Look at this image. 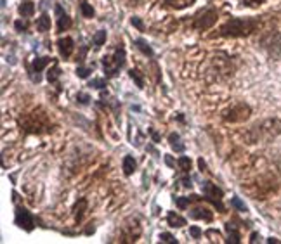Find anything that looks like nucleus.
<instances>
[{"mask_svg": "<svg viewBox=\"0 0 281 244\" xmlns=\"http://www.w3.org/2000/svg\"><path fill=\"white\" fill-rule=\"evenodd\" d=\"M76 101H80L82 104H87L89 101H91V97H89L87 93H78V95H76Z\"/></svg>", "mask_w": 281, "mask_h": 244, "instance_id": "40", "label": "nucleus"}, {"mask_svg": "<svg viewBox=\"0 0 281 244\" xmlns=\"http://www.w3.org/2000/svg\"><path fill=\"white\" fill-rule=\"evenodd\" d=\"M215 23H217V11H215L214 7H207V9L199 11L198 14L193 16V19H191V28L196 31H207V30H210Z\"/></svg>", "mask_w": 281, "mask_h": 244, "instance_id": "7", "label": "nucleus"}, {"mask_svg": "<svg viewBox=\"0 0 281 244\" xmlns=\"http://www.w3.org/2000/svg\"><path fill=\"white\" fill-rule=\"evenodd\" d=\"M59 76H61V70H59L58 64L54 63V66H52L51 70L47 71V80H49V83H54L56 87H59Z\"/></svg>", "mask_w": 281, "mask_h": 244, "instance_id": "21", "label": "nucleus"}, {"mask_svg": "<svg viewBox=\"0 0 281 244\" xmlns=\"http://www.w3.org/2000/svg\"><path fill=\"white\" fill-rule=\"evenodd\" d=\"M80 11H82L84 18H94V9L91 6H89L87 2H82L80 4Z\"/></svg>", "mask_w": 281, "mask_h": 244, "instance_id": "30", "label": "nucleus"}, {"mask_svg": "<svg viewBox=\"0 0 281 244\" xmlns=\"http://www.w3.org/2000/svg\"><path fill=\"white\" fill-rule=\"evenodd\" d=\"M87 199L85 198H80L78 201L75 203V206H73V211H75V222L80 223L84 220V215H85V210H87Z\"/></svg>", "mask_w": 281, "mask_h": 244, "instance_id": "19", "label": "nucleus"}, {"mask_svg": "<svg viewBox=\"0 0 281 244\" xmlns=\"http://www.w3.org/2000/svg\"><path fill=\"white\" fill-rule=\"evenodd\" d=\"M189 234L193 235L194 239H199V237H202V230H199L198 227H191V229H189Z\"/></svg>", "mask_w": 281, "mask_h": 244, "instance_id": "39", "label": "nucleus"}, {"mask_svg": "<svg viewBox=\"0 0 281 244\" xmlns=\"http://www.w3.org/2000/svg\"><path fill=\"white\" fill-rule=\"evenodd\" d=\"M189 217L194 218V220H205V222L214 220V213L209 208H205V206H194V208H191Z\"/></svg>", "mask_w": 281, "mask_h": 244, "instance_id": "15", "label": "nucleus"}, {"mask_svg": "<svg viewBox=\"0 0 281 244\" xmlns=\"http://www.w3.org/2000/svg\"><path fill=\"white\" fill-rule=\"evenodd\" d=\"M167 223H169L172 229H181V227L186 225V218L181 217L176 211H169V215H167Z\"/></svg>", "mask_w": 281, "mask_h": 244, "instance_id": "18", "label": "nucleus"}, {"mask_svg": "<svg viewBox=\"0 0 281 244\" xmlns=\"http://www.w3.org/2000/svg\"><path fill=\"white\" fill-rule=\"evenodd\" d=\"M160 239H162V242H169V244H177V239L174 237L172 234H169V232H162V234H160Z\"/></svg>", "mask_w": 281, "mask_h": 244, "instance_id": "33", "label": "nucleus"}, {"mask_svg": "<svg viewBox=\"0 0 281 244\" xmlns=\"http://www.w3.org/2000/svg\"><path fill=\"white\" fill-rule=\"evenodd\" d=\"M169 140H170V145H172L174 151H177V153L184 151V144H181V137H179L177 133H170Z\"/></svg>", "mask_w": 281, "mask_h": 244, "instance_id": "25", "label": "nucleus"}, {"mask_svg": "<svg viewBox=\"0 0 281 244\" xmlns=\"http://www.w3.org/2000/svg\"><path fill=\"white\" fill-rule=\"evenodd\" d=\"M142 234V225L139 218L130 217L120 225V235H118V241L120 242H137Z\"/></svg>", "mask_w": 281, "mask_h": 244, "instance_id": "6", "label": "nucleus"}, {"mask_svg": "<svg viewBox=\"0 0 281 244\" xmlns=\"http://www.w3.org/2000/svg\"><path fill=\"white\" fill-rule=\"evenodd\" d=\"M231 205H233L234 208H238L239 211H247L245 203H242V199H239V198H233V199H231Z\"/></svg>", "mask_w": 281, "mask_h": 244, "instance_id": "35", "label": "nucleus"}, {"mask_svg": "<svg viewBox=\"0 0 281 244\" xmlns=\"http://www.w3.org/2000/svg\"><path fill=\"white\" fill-rule=\"evenodd\" d=\"M14 26H16V30H18V31H26L28 30V24L24 21H16Z\"/></svg>", "mask_w": 281, "mask_h": 244, "instance_id": "38", "label": "nucleus"}, {"mask_svg": "<svg viewBox=\"0 0 281 244\" xmlns=\"http://www.w3.org/2000/svg\"><path fill=\"white\" fill-rule=\"evenodd\" d=\"M136 166H137V163H136V160H134L132 156H125L124 158V173L127 175V177L136 172Z\"/></svg>", "mask_w": 281, "mask_h": 244, "instance_id": "24", "label": "nucleus"}, {"mask_svg": "<svg viewBox=\"0 0 281 244\" xmlns=\"http://www.w3.org/2000/svg\"><path fill=\"white\" fill-rule=\"evenodd\" d=\"M92 42H94V47L96 48H101L104 45V42H106V31H97L96 35H94V38H92Z\"/></svg>", "mask_w": 281, "mask_h": 244, "instance_id": "28", "label": "nucleus"}, {"mask_svg": "<svg viewBox=\"0 0 281 244\" xmlns=\"http://www.w3.org/2000/svg\"><path fill=\"white\" fill-rule=\"evenodd\" d=\"M49 63H51V58H36L33 63L28 66V73H30L31 80H33L35 83H40V81H42L40 73L44 71V68H46Z\"/></svg>", "mask_w": 281, "mask_h": 244, "instance_id": "12", "label": "nucleus"}, {"mask_svg": "<svg viewBox=\"0 0 281 244\" xmlns=\"http://www.w3.org/2000/svg\"><path fill=\"white\" fill-rule=\"evenodd\" d=\"M205 235H207V237H212L210 239V241H221V232H219V230H215V229H209V230H207V232H205Z\"/></svg>", "mask_w": 281, "mask_h": 244, "instance_id": "34", "label": "nucleus"}, {"mask_svg": "<svg viewBox=\"0 0 281 244\" xmlns=\"http://www.w3.org/2000/svg\"><path fill=\"white\" fill-rule=\"evenodd\" d=\"M234 70L236 68L233 58H229L224 52H217V54H212L209 58V63H207L205 68V76L209 81H222L233 76Z\"/></svg>", "mask_w": 281, "mask_h": 244, "instance_id": "3", "label": "nucleus"}, {"mask_svg": "<svg viewBox=\"0 0 281 244\" xmlns=\"http://www.w3.org/2000/svg\"><path fill=\"white\" fill-rule=\"evenodd\" d=\"M54 11H56V16H58V33H63V31L70 30V26H71L70 16L63 11V7H61L59 4H56Z\"/></svg>", "mask_w": 281, "mask_h": 244, "instance_id": "13", "label": "nucleus"}, {"mask_svg": "<svg viewBox=\"0 0 281 244\" xmlns=\"http://www.w3.org/2000/svg\"><path fill=\"white\" fill-rule=\"evenodd\" d=\"M132 24H134V26H136L139 31H144V24H142V21H141L139 18H132Z\"/></svg>", "mask_w": 281, "mask_h": 244, "instance_id": "37", "label": "nucleus"}, {"mask_svg": "<svg viewBox=\"0 0 281 244\" xmlns=\"http://www.w3.org/2000/svg\"><path fill=\"white\" fill-rule=\"evenodd\" d=\"M202 196H196V194H191V196H181V198H174V201H176V205H177V208H181V210H186L187 206L191 205V203H198V201H202Z\"/></svg>", "mask_w": 281, "mask_h": 244, "instance_id": "20", "label": "nucleus"}, {"mask_svg": "<svg viewBox=\"0 0 281 244\" xmlns=\"http://www.w3.org/2000/svg\"><path fill=\"white\" fill-rule=\"evenodd\" d=\"M198 165H199V168H202V172L207 168V165H205V161H203V160H199V161H198Z\"/></svg>", "mask_w": 281, "mask_h": 244, "instance_id": "44", "label": "nucleus"}, {"mask_svg": "<svg viewBox=\"0 0 281 244\" xmlns=\"http://www.w3.org/2000/svg\"><path fill=\"white\" fill-rule=\"evenodd\" d=\"M149 132H151V135H153V139H154V142H158L160 140V135H158L156 132H153V130H149Z\"/></svg>", "mask_w": 281, "mask_h": 244, "instance_id": "43", "label": "nucleus"}, {"mask_svg": "<svg viewBox=\"0 0 281 244\" xmlns=\"http://www.w3.org/2000/svg\"><path fill=\"white\" fill-rule=\"evenodd\" d=\"M260 26L259 18H231L219 28L217 36H226V38H243V36L252 35L257 31Z\"/></svg>", "mask_w": 281, "mask_h": 244, "instance_id": "1", "label": "nucleus"}, {"mask_svg": "<svg viewBox=\"0 0 281 244\" xmlns=\"http://www.w3.org/2000/svg\"><path fill=\"white\" fill-rule=\"evenodd\" d=\"M19 14L23 16V18H31V16L35 14V4L33 2H24L19 6Z\"/></svg>", "mask_w": 281, "mask_h": 244, "instance_id": "23", "label": "nucleus"}, {"mask_svg": "<svg viewBox=\"0 0 281 244\" xmlns=\"http://www.w3.org/2000/svg\"><path fill=\"white\" fill-rule=\"evenodd\" d=\"M202 192H203V199H205V201L212 203V205L221 211V213H226V208H224V205H222L224 192H222L221 187H217L210 180H205L202 184Z\"/></svg>", "mask_w": 281, "mask_h": 244, "instance_id": "9", "label": "nucleus"}, {"mask_svg": "<svg viewBox=\"0 0 281 244\" xmlns=\"http://www.w3.org/2000/svg\"><path fill=\"white\" fill-rule=\"evenodd\" d=\"M89 87H94V88H97V90H103V88H106V80L94 78L91 83H89Z\"/></svg>", "mask_w": 281, "mask_h": 244, "instance_id": "31", "label": "nucleus"}, {"mask_svg": "<svg viewBox=\"0 0 281 244\" xmlns=\"http://www.w3.org/2000/svg\"><path fill=\"white\" fill-rule=\"evenodd\" d=\"M264 2H266V0H243V4H245L247 7H259V6H262Z\"/></svg>", "mask_w": 281, "mask_h": 244, "instance_id": "36", "label": "nucleus"}, {"mask_svg": "<svg viewBox=\"0 0 281 244\" xmlns=\"http://www.w3.org/2000/svg\"><path fill=\"white\" fill-rule=\"evenodd\" d=\"M252 115V108L245 103H238L233 108H229L227 111L222 113V120L227 123H243L247 121Z\"/></svg>", "mask_w": 281, "mask_h": 244, "instance_id": "10", "label": "nucleus"}, {"mask_svg": "<svg viewBox=\"0 0 281 244\" xmlns=\"http://www.w3.org/2000/svg\"><path fill=\"white\" fill-rule=\"evenodd\" d=\"M196 0H164V7L167 9H172V11H182L186 7L193 6Z\"/></svg>", "mask_w": 281, "mask_h": 244, "instance_id": "16", "label": "nucleus"}, {"mask_svg": "<svg viewBox=\"0 0 281 244\" xmlns=\"http://www.w3.org/2000/svg\"><path fill=\"white\" fill-rule=\"evenodd\" d=\"M14 223L18 227H21V229H24L26 232H31V230L35 229V218H33V215H31L26 208H23V206H16Z\"/></svg>", "mask_w": 281, "mask_h": 244, "instance_id": "11", "label": "nucleus"}, {"mask_svg": "<svg viewBox=\"0 0 281 244\" xmlns=\"http://www.w3.org/2000/svg\"><path fill=\"white\" fill-rule=\"evenodd\" d=\"M177 165H179V168H181L182 173H189L191 165H193V163H191V160H189L187 156H181V158L177 160Z\"/></svg>", "mask_w": 281, "mask_h": 244, "instance_id": "27", "label": "nucleus"}, {"mask_svg": "<svg viewBox=\"0 0 281 244\" xmlns=\"http://www.w3.org/2000/svg\"><path fill=\"white\" fill-rule=\"evenodd\" d=\"M181 182H182V185H184V187H189V189H191V187H193V184H191V178H189V177L181 178Z\"/></svg>", "mask_w": 281, "mask_h": 244, "instance_id": "41", "label": "nucleus"}, {"mask_svg": "<svg viewBox=\"0 0 281 244\" xmlns=\"http://www.w3.org/2000/svg\"><path fill=\"white\" fill-rule=\"evenodd\" d=\"M136 47L139 48V51H141L144 56H148V58H153V48L149 47L148 43H146L142 38H137V40H136Z\"/></svg>", "mask_w": 281, "mask_h": 244, "instance_id": "26", "label": "nucleus"}, {"mask_svg": "<svg viewBox=\"0 0 281 244\" xmlns=\"http://www.w3.org/2000/svg\"><path fill=\"white\" fill-rule=\"evenodd\" d=\"M36 30L46 33V31L51 30V18L47 14H42L38 19H36Z\"/></svg>", "mask_w": 281, "mask_h": 244, "instance_id": "22", "label": "nucleus"}, {"mask_svg": "<svg viewBox=\"0 0 281 244\" xmlns=\"http://www.w3.org/2000/svg\"><path fill=\"white\" fill-rule=\"evenodd\" d=\"M259 45L271 56V58H278L281 54V33L276 30L266 31L259 40Z\"/></svg>", "mask_w": 281, "mask_h": 244, "instance_id": "8", "label": "nucleus"}, {"mask_svg": "<svg viewBox=\"0 0 281 244\" xmlns=\"http://www.w3.org/2000/svg\"><path fill=\"white\" fill-rule=\"evenodd\" d=\"M259 239H260V235H259L257 232H254V234H252V239H250V242H257Z\"/></svg>", "mask_w": 281, "mask_h": 244, "instance_id": "42", "label": "nucleus"}, {"mask_svg": "<svg viewBox=\"0 0 281 244\" xmlns=\"http://www.w3.org/2000/svg\"><path fill=\"white\" fill-rule=\"evenodd\" d=\"M19 128L24 133H33V135H42V133L52 132V121L51 116L44 111L42 108H36L33 111L26 113L18 120Z\"/></svg>", "mask_w": 281, "mask_h": 244, "instance_id": "2", "label": "nucleus"}, {"mask_svg": "<svg viewBox=\"0 0 281 244\" xmlns=\"http://www.w3.org/2000/svg\"><path fill=\"white\" fill-rule=\"evenodd\" d=\"M73 48H75V45H73V38H70V36H64V38L58 40V51H59V54L63 59L71 58Z\"/></svg>", "mask_w": 281, "mask_h": 244, "instance_id": "14", "label": "nucleus"}, {"mask_svg": "<svg viewBox=\"0 0 281 244\" xmlns=\"http://www.w3.org/2000/svg\"><path fill=\"white\" fill-rule=\"evenodd\" d=\"M226 232H227V241L226 242L238 244L239 241H242V234H239V230H238V225H234L233 222L226 223Z\"/></svg>", "mask_w": 281, "mask_h": 244, "instance_id": "17", "label": "nucleus"}, {"mask_svg": "<svg viewBox=\"0 0 281 244\" xmlns=\"http://www.w3.org/2000/svg\"><path fill=\"white\" fill-rule=\"evenodd\" d=\"M91 73H92V68H84V66L76 68V76H78V78H87Z\"/></svg>", "mask_w": 281, "mask_h": 244, "instance_id": "32", "label": "nucleus"}, {"mask_svg": "<svg viewBox=\"0 0 281 244\" xmlns=\"http://www.w3.org/2000/svg\"><path fill=\"white\" fill-rule=\"evenodd\" d=\"M129 75H130V78H132L134 81H136L137 87H139V88H144V78H142L141 71H137V70H130V71H129Z\"/></svg>", "mask_w": 281, "mask_h": 244, "instance_id": "29", "label": "nucleus"}, {"mask_svg": "<svg viewBox=\"0 0 281 244\" xmlns=\"http://www.w3.org/2000/svg\"><path fill=\"white\" fill-rule=\"evenodd\" d=\"M279 133H281V120H278V118H269V120H264L262 123H257L255 127L248 130L247 140L248 144H259V142L274 139Z\"/></svg>", "mask_w": 281, "mask_h": 244, "instance_id": "4", "label": "nucleus"}, {"mask_svg": "<svg viewBox=\"0 0 281 244\" xmlns=\"http://www.w3.org/2000/svg\"><path fill=\"white\" fill-rule=\"evenodd\" d=\"M124 64H125V48L122 47V43L111 52V54L103 58V70L108 78H115L118 75V71L124 68Z\"/></svg>", "mask_w": 281, "mask_h": 244, "instance_id": "5", "label": "nucleus"}]
</instances>
